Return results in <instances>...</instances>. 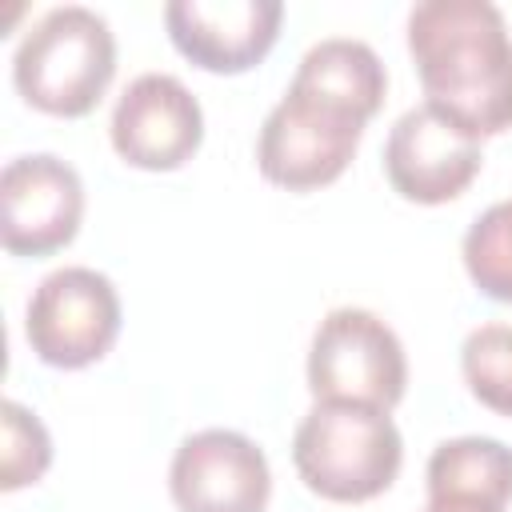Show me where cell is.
<instances>
[{
	"instance_id": "6da1fadb",
	"label": "cell",
	"mask_w": 512,
	"mask_h": 512,
	"mask_svg": "<svg viewBox=\"0 0 512 512\" xmlns=\"http://www.w3.org/2000/svg\"><path fill=\"white\" fill-rule=\"evenodd\" d=\"M408 52L424 96L464 132L512 128V36L488 0H424L408 12Z\"/></svg>"
},
{
	"instance_id": "7a4b0ae2",
	"label": "cell",
	"mask_w": 512,
	"mask_h": 512,
	"mask_svg": "<svg viewBox=\"0 0 512 512\" xmlns=\"http://www.w3.org/2000/svg\"><path fill=\"white\" fill-rule=\"evenodd\" d=\"M116 76V40L104 16L68 4L40 16L12 56L16 92L48 116H88Z\"/></svg>"
},
{
	"instance_id": "3957f363",
	"label": "cell",
	"mask_w": 512,
	"mask_h": 512,
	"mask_svg": "<svg viewBox=\"0 0 512 512\" xmlns=\"http://www.w3.org/2000/svg\"><path fill=\"white\" fill-rule=\"evenodd\" d=\"M404 460V440L388 412L364 404L316 400L292 436L300 480L336 504H360L392 488Z\"/></svg>"
},
{
	"instance_id": "277c9868",
	"label": "cell",
	"mask_w": 512,
	"mask_h": 512,
	"mask_svg": "<svg viewBox=\"0 0 512 512\" xmlns=\"http://www.w3.org/2000/svg\"><path fill=\"white\" fill-rule=\"evenodd\" d=\"M364 124L368 120L360 112L300 84H288L284 100L264 116L256 140V164L264 180L288 192L324 188L352 164Z\"/></svg>"
},
{
	"instance_id": "5b68a950",
	"label": "cell",
	"mask_w": 512,
	"mask_h": 512,
	"mask_svg": "<svg viewBox=\"0 0 512 512\" xmlns=\"http://www.w3.org/2000/svg\"><path fill=\"white\" fill-rule=\"evenodd\" d=\"M408 384L400 336L368 308H332L308 348V388L316 400L396 408Z\"/></svg>"
},
{
	"instance_id": "8992f818",
	"label": "cell",
	"mask_w": 512,
	"mask_h": 512,
	"mask_svg": "<svg viewBox=\"0 0 512 512\" xmlns=\"http://www.w3.org/2000/svg\"><path fill=\"white\" fill-rule=\"evenodd\" d=\"M120 332V296L112 280L96 268H56L48 272L24 316V336L32 352L52 368L96 364Z\"/></svg>"
},
{
	"instance_id": "52a82bcc",
	"label": "cell",
	"mask_w": 512,
	"mask_h": 512,
	"mask_svg": "<svg viewBox=\"0 0 512 512\" xmlns=\"http://www.w3.org/2000/svg\"><path fill=\"white\" fill-rule=\"evenodd\" d=\"M84 184L48 152L16 156L0 172V240L12 256H52L80 232Z\"/></svg>"
},
{
	"instance_id": "ba28073f",
	"label": "cell",
	"mask_w": 512,
	"mask_h": 512,
	"mask_svg": "<svg viewBox=\"0 0 512 512\" xmlns=\"http://www.w3.org/2000/svg\"><path fill=\"white\" fill-rule=\"evenodd\" d=\"M480 140L432 104L408 108L384 144L388 184L412 204H448L480 172Z\"/></svg>"
},
{
	"instance_id": "9c48e42d",
	"label": "cell",
	"mask_w": 512,
	"mask_h": 512,
	"mask_svg": "<svg viewBox=\"0 0 512 512\" xmlns=\"http://www.w3.org/2000/svg\"><path fill=\"white\" fill-rule=\"evenodd\" d=\"M204 140L200 100L168 72L136 76L112 108V148L144 172H172Z\"/></svg>"
},
{
	"instance_id": "30bf717a",
	"label": "cell",
	"mask_w": 512,
	"mask_h": 512,
	"mask_svg": "<svg viewBox=\"0 0 512 512\" xmlns=\"http://www.w3.org/2000/svg\"><path fill=\"white\" fill-rule=\"evenodd\" d=\"M168 488L180 512H264L272 472L248 436L232 428H204L176 448Z\"/></svg>"
},
{
	"instance_id": "8fae6325",
	"label": "cell",
	"mask_w": 512,
	"mask_h": 512,
	"mask_svg": "<svg viewBox=\"0 0 512 512\" xmlns=\"http://www.w3.org/2000/svg\"><path fill=\"white\" fill-rule=\"evenodd\" d=\"M280 0H172L164 8L168 36L184 60L204 72H248L280 36Z\"/></svg>"
},
{
	"instance_id": "7c38bea8",
	"label": "cell",
	"mask_w": 512,
	"mask_h": 512,
	"mask_svg": "<svg viewBox=\"0 0 512 512\" xmlns=\"http://www.w3.org/2000/svg\"><path fill=\"white\" fill-rule=\"evenodd\" d=\"M428 500H472L508 508L512 448L492 436H456L428 456Z\"/></svg>"
},
{
	"instance_id": "4fadbf2b",
	"label": "cell",
	"mask_w": 512,
	"mask_h": 512,
	"mask_svg": "<svg viewBox=\"0 0 512 512\" xmlns=\"http://www.w3.org/2000/svg\"><path fill=\"white\" fill-rule=\"evenodd\" d=\"M292 84L320 92V96L360 112L364 120H372L380 112L384 92H388V76H384L380 56L364 40H344V36L312 44L304 52Z\"/></svg>"
},
{
	"instance_id": "5bb4252c",
	"label": "cell",
	"mask_w": 512,
	"mask_h": 512,
	"mask_svg": "<svg viewBox=\"0 0 512 512\" xmlns=\"http://www.w3.org/2000/svg\"><path fill=\"white\" fill-rule=\"evenodd\" d=\"M464 268L484 296L512 304V200H500L472 220L464 232Z\"/></svg>"
},
{
	"instance_id": "9a60e30c",
	"label": "cell",
	"mask_w": 512,
	"mask_h": 512,
	"mask_svg": "<svg viewBox=\"0 0 512 512\" xmlns=\"http://www.w3.org/2000/svg\"><path fill=\"white\" fill-rule=\"evenodd\" d=\"M460 368L472 396L512 420V324H480L460 348Z\"/></svg>"
},
{
	"instance_id": "2e32d148",
	"label": "cell",
	"mask_w": 512,
	"mask_h": 512,
	"mask_svg": "<svg viewBox=\"0 0 512 512\" xmlns=\"http://www.w3.org/2000/svg\"><path fill=\"white\" fill-rule=\"evenodd\" d=\"M52 464V440L44 424L20 408L16 400H4V492H16L24 484H36Z\"/></svg>"
},
{
	"instance_id": "e0dca14e",
	"label": "cell",
	"mask_w": 512,
	"mask_h": 512,
	"mask_svg": "<svg viewBox=\"0 0 512 512\" xmlns=\"http://www.w3.org/2000/svg\"><path fill=\"white\" fill-rule=\"evenodd\" d=\"M424 512H504V508H488V504H472V500H428Z\"/></svg>"
}]
</instances>
